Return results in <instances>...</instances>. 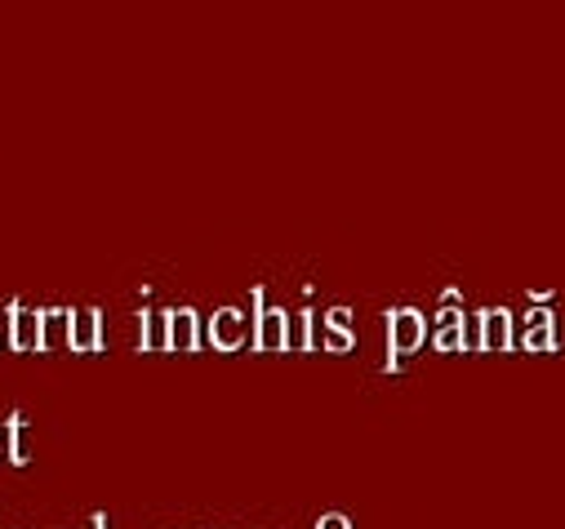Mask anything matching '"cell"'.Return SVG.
Returning <instances> with one entry per match:
<instances>
[{"label": "cell", "instance_id": "cell-14", "mask_svg": "<svg viewBox=\"0 0 565 529\" xmlns=\"http://www.w3.org/2000/svg\"><path fill=\"white\" fill-rule=\"evenodd\" d=\"M93 529H108V516L99 512V516H93Z\"/></svg>", "mask_w": 565, "mask_h": 529}, {"label": "cell", "instance_id": "cell-8", "mask_svg": "<svg viewBox=\"0 0 565 529\" xmlns=\"http://www.w3.org/2000/svg\"><path fill=\"white\" fill-rule=\"evenodd\" d=\"M99 348H103V316L72 312V352H99Z\"/></svg>", "mask_w": 565, "mask_h": 529}, {"label": "cell", "instance_id": "cell-3", "mask_svg": "<svg viewBox=\"0 0 565 529\" xmlns=\"http://www.w3.org/2000/svg\"><path fill=\"white\" fill-rule=\"evenodd\" d=\"M388 333H392V356H405L423 343V333H428V325H423V316L414 307H397L388 316Z\"/></svg>", "mask_w": 565, "mask_h": 529}, {"label": "cell", "instance_id": "cell-11", "mask_svg": "<svg viewBox=\"0 0 565 529\" xmlns=\"http://www.w3.org/2000/svg\"><path fill=\"white\" fill-rule=\"evenodd\" d=\"M467 339H463V316L459 312H441V325H437V348L441 352H459Z\"/></svg>", "mask_w": 565, "mask_h": 529}, {"label": "cell", "instance_id": "cell-9", "mask_svg": "<svg viewBox=\"0 0 565 529\" xmlns=\"http://www.w3.org/2000/svg\"><path fill=\"white\" fill-rule=\"evenodd\" d=\"M325 325H329V333H325V348L329 352H348L352 343H356V333H352V316H348V307H335L325 316Z\"/></svg>", "mask_w": 565, "mask_h": 529}, {"label": "cell", "instance_id": "cell-10", "mask_svg": "<svg viewBox=\"0 0 565 529\" xmlns=\"http://www.w3.org/2000/svg\"><path fill=\"white\" fill-rule=\"evenodd\" d=\"M481 320V348H507L512 343V320L507 312H486L477 316Z\"/></svg>", "mask_w": 565, "mask_h": 529}, {"label": "cell", "instance_id": "cell-13", "mask_svg": "<svg viewBox=\"0 0 565 529\" xmlns=\"http://www.w3.org/2000/svg\"><path fill=\"white\" fill-rule=\"evenodd\" d=\"M316 529H352V520H348V516H339V512H329V516H321V520H316Z\"/></svg>", "mask_w": 565, "mask_h": 529}, {"label": "cell", "instance_id": "cell-6", "mask_svg": "<svg viewBox=\"0 0 565 529\" xmlns=\"http://www.w3.org/2000/svg\"><path fill=\"white\" fill-rule=\"evenodd\" d=\"M72 348V307H40V352Z\"/></svg>", "mask_w": 565, "mask_h": 529}, {"label": "cell", "instance_id": "cell-7", "mask_svg": "<svg viewBox=\"0 0 565 529\" xmlns=\"http://www.w3.org/2000/svg\"><path fill=\"white\" fill-rule=\"evenodd\" d=\"M5 458L14 463V467H27L32 463V423H27V414H10V423H5Z\"/></svg>", "mask_w": 565, "mask_h": 529}, {"label": "cell", "instance_id": "cell-1", "mask_svg": "<svg viewBox=\"0 0 565 529\" xmlns=\"http://www.w3.org/2000/svg\"><path fill=\"white\" fill-rule=\"evenodd\" d=\"M254 299V348L259 352H286L294 339H290V316L280 307H267L263 303V290L250 294Z\"/></svg>", "mask_w": 565, "mask_h": 529}, {"label": "cell", "instance_id": "cell-2", "mask_svg": "<svg viewBox=\"0 0 565 529\" xmlns=\"http://www.w3.org/2000/svg\"><path fill=\"white\" fill-rule=\"evenodd\" d=\"M165 348L170 352H197L201 348V320L192 307L165 312Z\"/></svg>", "mask_w": 565, "mask_h": 529}, {"label": "cell", "instance_id": "cell-16", "mask_svg": "<svg viewBox=\"0 0 565 529\" xmlns=\"http://www.w3.org/2000/svg\"><path fill=\"white\" fill-rule=\"evenodd\" d=\"M0 325H5V320H0ZM10 343V333H0V348H5Z\"/></svg>", "mask_w": 565, "mask_h": 529}, {"label": "cell", "instance_id": "cell-5", "mask_svg": "<svg viewBox=\"0 0 565 529\" xmlns=\"http://www.w3.org/2000/svg\"><path fill=\"white\" fill-rule=\"evenodd\" d=\"M246 343V316L237 307H218L210 320V348L218 352H237Z\"/></svg>", "mask_w": 565, "mask_h": 529}, {"label": "cell", "instance_id": "cell-15", "mask_svg": "<svg viewBox=\"0 0 565 529\" xmlns=\"http://www.w3.org/2000/svg\"><path fill=\"white\" fill-rule=\"evenodd\" d=\"M0 458H5V427H0Z\"/></svg>", "mask_w": 565, "mask_h": 529}, {"label": "cell", "instance_id": "cell-12", "mask_svg": "<svg viewBox=\"0 0 565 529\" xmlns=\"http://www.w3.org/2000/svg\"><path fill=\"white\" fill-rule=\"evenodd\" d=\"M138 325H143V333H138V348L152 352V348H165V316H152L143 312L138 316Z\"/></svg>", "mask_w": 565, "mask_h": 529}, {"label": "cell", "instance_id": "cell-4", "mask_svg": "<svg viewBox=\"0 0 565 529\" xmlns=\"http://www.w3.org/2000/svg\"><path fill=\"white\" fill-rule=\"evenodd\" d=\"M10 348L14 352H40V312L27 303H10Z\"/></svg>", "mask_w": 565, "mask_h": 529}]
</instances>
